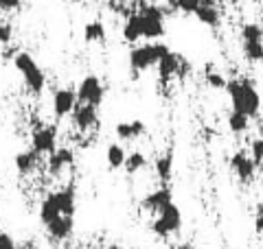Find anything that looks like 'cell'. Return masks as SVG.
<instances>
[{"label": "cell", "mask_w": 263, "mask_h": 249, "mask_svg": "<svg viewBox=\"0 0 263 249\" xmlns=\"http://www.w3.org/2000/svg\"><path fill=\"white\" fill-rule=\"evenodd\" d=\"M226 92L230 96V105H233L235 112L248 114L250 118L259 116V112H261V94H259V90L252 86V81H248V79H233V81H228Z\"/></svg>", "instance_id": "6da1fadb"}, {"label": "cell", "mask_w": 263, "mask_h": 249, "mask_svg": "<svg viewBox=\"0 0 263 249\" xmlns=\"http://www.w3.org/2000/svg\"><path fill=\"white\" fill-rule=\"evenodd\" d=\"M169 53V46L162 42H154V44H143V46H134L129 51V68H132V77H138L141 72L149 70L152 66H158V61L164 55Z\"/></svg>", "instance_id": "7a4b0ae2"}, {"label": "cell", "mask_w": 263, "mask_h": 249, "mask_svg": "<svg viewBox=\"0 0 263 249\" xmlns=\"http://www.w3.org/2000/svg\"><path fill=\"white\" fill-rule=\"evenodd\" d=\"M13 66H15V70L18 72H22L24 86H27V90L33 96H40L44 92L46 77H44L42 68L37 66V61L33 59L29 53H15L13 55Z\"/></svg>", "instance_id": "3957f363"}, {"label": "cell", "mask_w": 263, "mask_h": 249, "mask_svg": "<svg viewBox=\"0 0 263 249\" xmlns=\"http://www.w3.org/2000/svg\"><path fill=\"white\" fill-rule=\"evenodd\" d=\"M180 227H182V212H180V208L174 201L164 205L152 221V232L160 238L176 234V232H180Z\"/></svg>", "instance_id": "277c9868"}, {"label": "cell", "mask_w": 263, "mask_h": 249, "mask_svg": "<svg viewBox=\"0 0 263 249\" xmlns=\"http://www.w3.org/2000/svg\"><path fill=\"white\" fill-rule=\"evenodd\" d=\"M141 27L145 39H160L164 35V11L156 5H141Z\"/></svg>", "instance_id": "5b68a950"}, {"label": "cell", "mask_w": 263, "mask_h": 249, "mask_svg": "<svg viewBox=\"0 0 263 249\" xmlns=\"http://www.w3.org/2000/svg\"><path fill=\"white\" fill-rule=\"evenodd\" d=\"M77 98L79 103H90V105H101L103 103V86L101 79L97 74H88V77L81 79L79 88H77Z\"/></svg>", "instance_id": "8992f818"}, {"label": "cell", "mask_w": 263, "mask_h": 249, "mask_svg": "<svg viewBox=\"0 0 263 249\" xmlns=\"http://www.w3.org/2000/svg\"><path fill=\"white\" fill-rule=\"evenodd\" d=\"M184 72H186V61L178 53H171L169 51L158 61V79H160L162 86H167V83L174 79L176 74H178V77H182Z\"/></svg>", "instance_id": "52a82bcc"}, {"label": "cell", "mask_w": 263, "mask_h": 249, "mask_svg": "<svg viewBox=\"0 0 263 249\" xmlns=\"http://www.w3.org/2000/svg\"><path fill=\"white\" fill-rule=\"evenodd\" d=\"M230 169H233L237 179L243 181V184L252 181L254 175H257V164H254L252 155H248L246 151H237L233 157H230Z\"/></svg>", "instance_id": "ba28073f"}, {"label": "cell", "mask_w": 263, "mask_h": 249, "mask_svg": "<svg viewBox=\"0 0 263 249\" xmlns=\"http://www.w3.org/2000/svg\"><path fill=\"white\" fill-rule=\"evenodd\" d=\"M72 122L75 127L81 131V134H88L90 129L97 127L99 116H97V105L90 103H77L75 110H72Z\"/></svg>", "instance_id": "9c48e42d"}, {"label": "cell", "mask_w": 263, "mask_h": 249, "mask_svg": "<svg viewBox=\"0 0 263 249\" xmlns=\"http://www.w3.org/2000/svg\"><path fill=\"white\" fill-rule=\"evenodd\" d=\"M55 140H57V129L55 127H35L31 136V147L33 151L42 153H53L55 151Z\"/></svg>", "instance_id": "30bf717a"}, {"label": "cell", "mask_w": 263, "mask_h": 249, "mask_svg": "<svg viewBox=\"0 0 263 249\" xmlns=\"http://www.w3.org/2000/svg\"><path fill=\"white\" fill-rule=\"evenodd\" d=\"M174 201V193H171V188L169 186H162V188H158V190H154V193H149L147 195L143 201H141V208L145 212H149V214H158L160 210L167 203H171Z\"/></svg>", "instance_id": "8fae6325"}, {"label": "cell", "mask_w": 263, "mask_h": 249, "mask_svg": "<svg viewBox=\"0 0 263 249\" xmlns=\"http://www.w3.org/2000/svg\"><path fill=\"white\" fill-rule=\"evenodd\" d=\"M68 166H75V153L72 149L68 147H62V149H55L53 153H48V173L53 177H60L64 169Z\"/></svg>", "instance_id": "7c38bea8"}, {"label": "cell", "mask_w": 263, "mask_h": 249, "mask_svg": "<svg viewBox=\"0 0 263 249\" xmlns=\"http://www.w3.org/2000/svg\"><path fill=\"white\" fill-rule=\"evenodd\" d=\"M79 103L77 98V90H57V92L53 94V110L55 114L60 116V118H64V116H68L72 110H75V105Z\"/></svg>", "instance_id": "4fadbf2b"}, {"label": "cell", "mask_w": 263, "mask_h": 249, "mask_svg": "<svg viewBox=\"0 0 263 249\" xmlns=\"http://www.w3.org/2000/svg\"><path fill=\"white\" fill-rule=\"evenodd\" d=\"M72 225H75V217H68V214H60L57 219H53L51 223H46V232L48 236H53L55 240H66L70 236Z\"/></svg>", "instance_id": "5bb4252c"}, {"label": "cell", "mask_w": 263, "mask_h": 249, "mask_svg": "<svg viewBox=\"0 0 263 249\" xmlns=\"http://www.w3.org/2000/svg\"><path fill=\"white\" fill-rule=\"evenodd\" d=\"M195 18L211 29H217L221 22V13L217 9L215 0H202V5L197 7V11H195Z\"/></svg>", "instance_id": "9a60e30c"}, {"label": "cell", "mask_w": 263, "mask_h": 249, "mask_svg": "<svg viewBox=\"0 0 263 249\" xmlns=\"http://www.w3.org/2000/svg\"><path fill=\"white\" fill-rule=\"evenodd\" d=\"M62 214V205H60V197H57V193H51L44 197L42 201V208H40V221L44 223H51L53 219H57Z\"/></svg>", "instance_id": "2e32d148"}, {"label": "cell", "mask_w": 263, "mask_h": 249, "mask_svg": "<svg viewBox=\"0 0 263 249\" xmlns=\"http://www.w3.org/2000/svg\"><path fill=\"white\" fill-rule=\"evenodd\" d=\"M147 131L145 122L143 120H132V122H119L114 127V134H117L121 140H134V138H141Z\"/></svg>", "instance_id": "e0dca14e"}, {"label": "cell", "mask_w": 263, "mask_h": 249, "mask_svg": "<svg viewBox=\"0 0 263 249\" xmlns=\"http://www.w3.org/2000/svg\"><path fill=\"white\" fill-rule=\"evenodd\" d=\"M123 37L129 44H136L138 39H143V27H141V15L136 13H129L125 24H123Z\"/></svg>", "instance_id": "ac0fdd59"}, {"label": "cell", "mask_w": 263, "mask_h": 249, "mask_svg": "<svg viewBox=\"0 0 263 249\" xmlns=\"http://www.w3.org/2000/svg\"><path fill=\"white\" fill-rule=\"evenodd\" d=\"M243 42V57L252 64H263V37L241 39Z\"/></svg>", "instance_id": "d6986e66"}, {"label": "cell", "mask_w": 263, "mask_h": 249, "mask_svg": "<svg viewBox=\"0 0 263 249\" xmlns=\"http://www.w3.org/2000/svg\"><path fill=\"white\" fill-rule=\"evenodd\" d=\"M37 157L40 153L37 151H22L15 155V169H18L20 175H29V173L35 171V166H37Z\"/></svg>", "instance_id": "ffe728a7"}, {"label": "cell", "mask_w": 263, "mask_h": 249, "mask_svg": "<svg viewBox=\"0 0 263 249\" xmlns=\"http://www.w3.org/2000/svg\"><path fill=\"white\" fill-rule=\"evenodd\" d=\"M154 169H156V175H158V179L162 181V184H167V181L171 179V173H174V153L160 155L158 160H156Z\"/></svg>", "instance_id": "44dd1931"}, {"label": "cell", "mask_w": 263, "mask_h": 249, "mask_svg": "<svg viewBox=\"0 0 263 249\" xmlns=\"http://www.w3.org/2000/svg\"><path fill=\"white\" fill-rule=\"evenodd\" d=\"M57 197H60L62 214L75 217V184H68L64 190H57Z\"/></svg>", "instance_id": "7402d4cb"}, {"label": "cell", "mask_w": 263, "mask_h": 249, "mask_svg": "<svg viewBox=\"0 0 263 249\" xmlns=\"http://www.w3.org/2000/svg\"><path fill=\"white\" fill-rule=\"evenodd\" d=\"M105 157H108V166L112 171H117V169H123L125 166V160H127V153H125V149H123L121 144H110L108 147V151H105Z\"/></svg>", "instance_id": "603a6c76"}, {"label": "cell", "mask_w": 263, "mask_h": 249, "mask_svg": "<svg viewBox=\"0 0 263 249\" xmlns=\"http://www.w3.org/2000/svg\"><path fill=\"white\" fill-rule=\"evenodd\" d=\"M250 127V116L248 114H241V112H230L228 114V129L233 134H246Z\"/></svg>", "instance_id": "cb8c5ba5"}, {"label": "cell", "mask_w": 263, "mask_h": 249, "mask_svg": "<svg viewBox=\"0 0 263 249\" xmlns=\"http://www.w3.org/2000/svg\"><path fill=\"white\" fill-rule=\"evenodd\" d=\"M84 39L88 42H103L105 39V27H103V22H88L86 27H84Z\"/></svg>", "instance_id": "d4e9b609"}, {"label": "cell", "mask_w": 263, "mask_h": 249, "mask_svg": "<svg viewBox=\"0 0 263 249\" xmlns=\"http://www.w3.org/2000/svg\"><path fill=\"white\" fill-rule=\"evenodd\" d=\"M147 166V157L141 153V151H132L127 155V160H125V171L129 173V175H134V173L138 171H143Z\"/></svg>", "instance_id": "484cf974"}, {"label": "cell", "mask_w": 263, "mask_h": 249, "mask_svg": "<svg viewBox=\"0 0 263 249\" xmlns=\"http://www.w3.org/2000/svg\"><path fill=\"white\" fill-rule=\"evenodd\" d=\"M174 3V7L176 9H180L182 13H186V15H195V11H197V7L202 5V0H171Z\"/></svg>", "instance_id": "4316f807"}, {"label": "cell", "mask_w": 263, "mask_h": 249, "mask_svg": "<svg viewBox=\"0 0 263 249\" xmlns=\"http://www.w3.org/2000/svg\"><path fill=\"white\" fill-rule=\"evenodd\" d=\"M206 86H211L213 90H226V86H228V81L221 77L219 72H211V70H206Z\"/></svg>", "instance_id": "83f0119b"}, {"label": "cell", "mask_w": 263, "mask_h": 249, "mask_svg": "<svg viewBox=\"0 0 263 249\" xmlns=\"http://www.w3.org/2000/svg\"><path fill=\"white\" fill-rule=\"evenodd\" d=\"M250 155L257 166H263V138H254L250 144Z\"/></svg>", "instance_id": "f1b7e54d"}, {"label": "cell", "mask_w": 263, "mask_h": 249, "mask_svg": "<svg viewBox=\"0 0 263 249\" xmlns=\"http://www.w3.org/2000/svg\"><path fill=\"white\" fill-rule=\"evenodd\" d=\"M11 37H13L11 24H0V44H9Z\"/></svg>", "instance_id": "f546056e"}, {"label": "cell", "mask_w": 263, "mask_h": 249, "mask_svg": "<svg viewBox=\"0 0 263 249\" xmlns=\"http://www.w3.org/2000/svg\"><path fill=\"white\" fill-rule=\"evenodd\" d=\"M0 249H18L13 243L11 234H7V232H0Z\"/></svg>", "instance_id": "4dcf8cb0"}, {"label": "cell", "mask_w": 263, "mask_h": 249, "mask_svg": "<svg viewBox=\"0 0 263 249\" xmlns=\"http://www.w3.org/2000/svg\"><path fill=\"white\" fill-rule=\"evenodd\" d=\"M20 5H22V0H5V11H15V9H20Z\"/></svg>", "instance_id": "1f68e13d"}, {"label": "cell", "mask_w": 263, "mask_h": 249, "mask_svg": "<svg viewBox=\"0 0 263 249\" xmlns=\"http://www.w3.org/2000/svg\"><path fill=\"white\" fill-rule=\"evenodd\" d=\"M254 230H257L259 234H263V212H259L257 219H254Z\"/></svg>", "instance_id": "d6a6232c"}, {"label": "cell", "mask_w": 263, "mask_h": 249, "mask_svg": "<svg viewBox=\"0 0 263 249\" xmlns=\"http://www.w3.org/2000/svg\"><path fill=\"white\" fill-rule=\"evenodd\" d=\"M176 249H193V245L191 243H182V245H178Z\"/></svg>", "instance_id": "836d02e7"}, {"label": "cell", "mask_w": 263, "mask_h": 249, "mask_svg": "<svg viewBox=\"0 0 263 249\" xmlns=\"http://www.w3.org/2000/svg\"><path fill=\"white\" fill-rule=\"evenodd\" d=\"M0 11H5V0H0Z\"/></svg>", "instance_id": "e575fe53"}, {"label": "cell", "mask_w": 263, "mask_h": 249, "mask_svg": "<svg viewBox=\"0 0 263 249\" xmlns=\"http://www.w3.org/2000/svg\"><path fill=\"white\" fill-rule=\"evenodd\" d=\"M105 249H121L119 245H110V247H105Z\"/></svg>", "instance_id": "d590c367"}, {"label": "cell", "mask_w": 263, "mask_h": 249, "mask_svg": "<svg viewBox=\"0 0 263 249\" xmlns=\"http://www.w3.org/2000/svg\"><path fill=\"white\" fill-rule=\"evenodd\" d=\"M261 188H263V175H261Z\"/></svg>", "instance_id": "8d00e7d4"}]
</instances>
